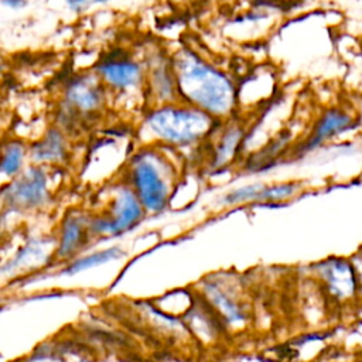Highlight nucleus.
<instances>
[{
    "instance_id": "obj_1",
    "label": "nucleus",
    "mask_w": 362,
    "mask_h": 362,
    "mask_svg": "<svg viewBox=\"0 0 362 362\" xmlns=\"http://www.w3.org/2000/svg\"><path fill=\"white\" fill-rule=\"evenodd\" d=\"M177 96L214 119L230 115L236 103L232 81L195 52L184 48L173 61Z\"/></svg>"
},
{
    "instance_id": "obj_2",
    "label": "nucleus",
    "mask_w": 362,
    "mask_h": 362,
    "mask_svg": "<svg viewBox=\"0 0 362 362\" xmlns=\"http://www.w3.org/2000/svg\"><path fill=\"white\" fill-rule=\"evenodd\" d=\"M174 167L154 148L136 153L127 167V185L133 189L144 212H161L170 202Z\"/></svg>"
},
{
    "instance_id": "obj_3",
    "label": "nucleus",
    "mask_w": 362,
    "mask_h": 362,
    "mask_svg": "<svg viewBox=\"0 0 362 362\" xmlns=\"http://www.w3.org/2000/svg\"><path fill=\"white\" fill-rule=\"evenodd\" d=\"M216 119L185 103L173 102L153 109L146 117V127L156 140L167 146H192L209 136Z\"/></svg>"
},
{
    "instance_id": "obj_4",
    "label": "nucleus",
    "mask_w": 362,
    "mask_h": 362,
    "mask_svg": "<svg viewBox=\"0 0 362 362\" xmlns=\"http://www.w3.org/2000/svg\"><path fill=\"white\" fill-rule=\"evenodd\" d=\"M144 209L127 182L113 187L107 204L100 214L88 215V226L93 238H116L140 223Z\"/></svg>"
},
{
    "instance_id": "obj_5",
    "label": "nucleus",
    "mask_w": 362,
    "mask_h": 362,
    "mask_svg": "<svg viewBox=\"0 0 362 362\" xmlns=\"http://www.w3.org/2000/svg\"><path fill=\"white\" fill-rule=\"evenodd\" d=\"M51 199L47 173L40 165L23 170L0 189L3 206L13 214H25L44 208Z\"/></svg>"
},
{
    "instance_id": "obj_6",
    "label": "nucleus",
    "mask_w": 362,
    "mask_h": 362,
    "mask_svg": "<svg viewBox=\"0 0 362 362\" xmlns=\"http://www.w3.org/2000/svg\"><path fill=\"white\" fill-rule=\"evenodd\" d=\"M65 110L72 116L93 115L105 103V86L95 75H82L71 79L64 96Z\"/></svg>"
},
{
    "instance_id": "obj_7",
    "label": "nucleus",
    "mask_w": 362,
    "mask_h": 362,
    "mask_svg": "<svg viewBox=\"0 0 362 362\" xmlns=\"http://www.w3.org/2000/svg\"><path fill=\"white\" fill-rule=\"evenodd\" d=\"M90 239L88 215H83L82 212H68L61 222L54 255L59 262L74 260Z\"/></svg>"
},
{
    "instance_id": "obj_8",
    "label": "nucleus",
    "mask_w": 362,
    "mask_h": 362,
    "mask_svg": "<svg viewBox=\"0 0 362 362\" xmlns=\"http://www.w3.org/2000/svg\"><path fill=\"white\" fill-rule=\"evenodd\" d=\"M315 273L328 293L338 300L352 298L358 293L356 276L351 260L331 257L315 264Z\"/></svg>"
},
{
    "instance_id": "obj_9",
    "label": "nucleus",
    "mask_w": 362,
    "mask_h": 362,
    "mask_svg": "<svg viewBox=\"0 0 362 362\" xmlns=\"http://www.w3.org/2000/svg\"><path fill=\"white\" fill-rule=\"evenodd\" d=\"M96 76L103 86L115 90H129L136 88L143 79L141 66L126 57H113L100 61L95 68Z\"/></svg>"
},
{
    "instance_id": "obj_10",
    "label": "nucleus",
    "mask_w": 362,
    "mask_h": 362,
    "mask_svg": "<svg viewBox=\"0 0 362 362\" xmlns=\"http://www.w3.org/2000/svg\"><path fill=\"white\" fill-rule=\"evenodd\" d=\"M31 161L35 165L61 164L69 154L68 140L58 127H51L28 148Z\"/></svg>"
},
{
    "instance_id": "obj_11",
    "label": "nucleus",
    "mask_w": 362,
    "mask_h": 362,
    "mask_svg": "<svg viewBox=\"0 0 362 362\" xmlns=\"http://www.w3.org/2000/svg\"><path fill=\"white\" fill-rule=\"evenodd\" d=\"M204 296L209 307H212L218 315L228 324H242L245 321V313L239 305L235 296H232L218 281H208L204 284Z\"/></svg>"
},
{
    "instance_id": "obj_12",
    "label": "nucleus",
    "mask_w": 362,
    "mask_h": 362,
    "mask_svg": "<svg viewBox=\"0 0 362 362\" xmlns=\"http://www.w3.org/2000/svg\"><path fill=\"white\" fill-rule=\"evenodd\" d=\"M297 185L293 182L276 184V185H246L240 187L225 198L228 204H245V202H255V201H281L296 194Z\"/></svg>"
},
{
    "instance_id": "obj_13",
    "label": "nucleus",
    "mask_w": 362,
    "mask_h": 362,
    "mask_svg": "<svg viewBox=\"0 0 362 362\" xmlns=\"http://www.w3.org/2000/svg\"><path fill=\"white\" fill-rule=\"evenodd\" d=\"M352 123V117L339 110L327 112L321 120L317 123L314 133L311 134L308 143L304 146V150H311L325 141L327 139L344 132Z\"/></svg>"
},
{
    "instance_id": "obj_14",
    "label": "nucleus",
    "mask_w": 362,
    "mask_h": 362,
    "mask_svg": "<svg viewBox=\"0 0 362 362\" xmlns=\"http://www.w3.org/2000/svg\"><path fill=\"white\" fill-rule=\"evenodd\" d=\"M122 256H123V250L117 246L96 250V252H92V253H88V255H83V256H78L74 260H71L69 263H66V266L61 269V274L74 276V274H78L81 272L106 264L112 260H117Z\"/></svg>"
},
{
    "instance_id": "obj_15",
    "label": "nucleus",
    "mask_w": 362,
    "mask_h": 362,
    "mask_svg": "<svg viewBox=\"0 0 362 362\" xmlns=\"http://www.w3.org/2000/svg\"><path fill=\"white\" fill-rule=\"evenodd\" d=\"M27 148L20 140H10L0 148V177L10 181L16 178L24 167Z\"/></svg>"
},
{
    "instance_id": "obj_16",
    "label": "nucleus",
    "mask_w": 362,
    "mask_h": 362,
    "mask_svg": "<svg viewBox=\"0 0 362 362\" xmlns=\"http://www.w3.org/2000/svg\"><path fill=\"white\" fill-rule=\"evenodd\" d=\"M48 252V243L47 240H41V239H35L31 240L28 243H25L11 259L10 262H7L1 269H0V274H10L16 270L24 269L27 266H33L35 263L42 262L41 259H45Z\"/></svg>"
},
{
    "instance_id": "obj_17",
    "label": "nucleus",
    "mask_w": 362,
    "mask_h": 362,
    "mask_svg": "<svg viewBox=\"0 0 362 362\" xmlns=\"http://www.w3.org/2000/svg\"><path fill=\"white\" fill-rule=\"evenodd\" d=\"M242 139H243V130L240 127L230 126L229 129H226L221 134V137L215 146L214 156H212L214 165L222 167L226 163H229L233 158L235 153L238 151Z\"/></svg>"
},
{
    "instance_id": "obj_18",
    "label": "nucleus",
    "mask_w": 362,
    "mask_h": 362,
    "mask_svg": "<svg viewBox=\"0 0 362 362\" xmlns=\"http://www.w3.org/2000/svg\"><path fill=\"white\" fill-rule=\"evenodd\" d=\"M354 270H355V276H356V286H358V293L362 294V249L359 250L358 255H355V257L351 260Z\"/></svg>"
},
{
    "instance_id": "obj_19",
    "label": "nucleus",
    "mask_w": 362,
    "mask_h": 362,
    "mask_svg": "<svg viewBox=\"0 0 362 362\" xmlns=\"http://www.w3.org/2000/svg\"><path fill=\"white\" fill-rule=\"evenodd\" d=\"M33 362H64V359L58 355H52V354H41V355H35L33 358Z\"/></svg>"
},
{
    "instance_id": "obj_20",
    "label": "nucleus",
    "mask_w": 362,
    "mask_h": 362,
    "mask_svg": "<svg viewBox=\"0 0 362 362\" xmlns=\"http://www.w3.org/2000/svg\"><path fill=\"white\" fill-rule=\"evenodd\" d=\"M1 4L7 6L10 8H20V7L25 6V1H21V0H7V1H1Z\"/></svg>"
},
{
    "instance_id": "obj_21",
    "label": "nucleus",
    "mask_w": 362,
    "mask_h": 362,
    "mask_svg": "<svg viewBox=\"0 0 362 362\" xmlns=\"http://www.w3.org/2000/svg\"><path fill=\"white\" fill-rule=\"evenodd\" d=\"M74 362H95L92 358H88V356H83V355H81V356H78Z\"/></svg>"
}]
</instances>
